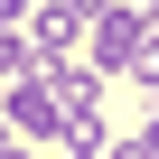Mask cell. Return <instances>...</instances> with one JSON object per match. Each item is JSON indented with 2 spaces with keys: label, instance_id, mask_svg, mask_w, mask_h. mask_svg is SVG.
I'll return each mask as SVG.
<instances>
[{
  "label": "cell",
  "instance_id": "5b68a950",
  "mask_svg": "<svg viewBox=\"0 0 159 159\" xmlns=\"http://www.w3.org/2000/svg\"><path fill=\"white\" fill-rule=\"evenodd\" d=\"M131 140H140V159H159V112H150V122H140Z\"/></svg>",
  "mask_w": 159,
  "mask_h": 159
},
{
  "label": "cell",
  "instance_id": "6da1fadb",
  "mask_svg": "<svg viewBox=\"0 0 159 159\" xmlns=\"http://www.w3.org/2000/svg\"><path fill=\"white\" fill-rule=\"evenodd\" d=\"M0 122H10L19 140H56L66 131V103H56V84H47V66H28L10 94H0Z\"/></svg>",
  "mask_w": 159,
  "mask_h": 159
},
{
  "label": "cell",
  "instance_id": "8992f818",
  "mask_svg": "<svg viewBox=\"0 0 159 159\" xmlns=\"http://www.w3.org/2000/svg\"><path fill=\"white\" fill-rule=\"evenodd\" d=\"M131 10H159V0H131Z\"/></svg>",
  "mask_w": 159,
  "mask_h": 159
},
{
  "label": "cell",
  "instance_id": "7a4b0ae2",
  "mask_svg": "<svg viewBox=\"0 0 159 159\" xmlns=\"http://www.w3.org/2000/svg\"><path fill=\"white\" fill-rule=\"evenodd\" d=\"M94 75H131L140 66V47H150V19L131 10V0H112V10H94Z\"/></svg>",
  "mask_w": 159,
  "mask_h": 159
},
{
  "label": "cell",
  "instance_id": "277c9868",
  "mask_svg": "<svg viewBox=\"0 0 159 159\" xmlns=\"http://www.w3.org/2000/svg\"><path fill=\"white\" fill-rule=\"evenodd\" d=\"M10 28H28V0H0V38H10Z\"/></svg>",
  "mask_w": 159,
  "mask_h": 159
},
{
  "label": "cell",
  "instance_id": "3957f363",
  "mask_svg": "<svg viewBox=\"0 0 159 159\" xmlns=\"http://www.w3.org/2000/svg\"><path fill=\"white\" fill-rule=\"evenodd\" d=\"M84 28H94L84 0H47V10H28V56L38 66H66V47H84Z\"/></svg>",
  "mask_w": 159,
  "mask_h": 159
}]
</instances>
